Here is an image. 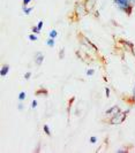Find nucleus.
I'll return each instance as SVG.
<instances>
[{
	"mask_svg": "<svg viewBox=\"0 0 135 153\" xmlns=\"http://www.w3.org/2000/svg\"><path fill=\"white\" fill-rule=\"evenodd\" d=\"M116 6L125 14L130 15L135 6V0H113Z\"/></svg>",
	"mask_w": 135,
	"mask_h": 153,
	"instance_id": "1",
	"label": "nucleus"
},
{
	"mask_svg": "<svg viewBox=\"0 0 135 153\" xmlns=\"http://www.w3.org/2000/svg\"><path fill=\"white\" fill-rule=\"evenodd\" d=\"M73 13H74L76 20H81L82 17H84V16H87L89 14V10L87 9V6H86V4H84V0H83V1L79 0V1L75 4Z\"/></svg>",
	"mask_w": 135,
	"mask_h": 153,
	"instance_id": "2",
	"label": "nucleus"
},
{
	"mask_svg": "<svg viewBox=\"0 0 135 153\" xmlns=\"http://www.w3.org/2000/svg\"><path fill=\"white\" fill-rule=\"evenodd\" d=\"M128 112H129V111H125V112L120 111L119 113H117V114H114L113 116L110 117L109 123H110V124H112V126H119V124H121V123L126 120Z\"/></svg>",
	"mask_w": 135,
	"mask_h": 153,
	"instance_id": "3",
	"label": "nucleus"
},
{
	"mask_svg": "<svg viewBox=\"0 0 135 153\" xmlns=\"http://www.w3.org/2000/svg\"><path fill=\"white\" fill-rule=\"evenodd\" d=\"M80 38V40H81V43H82L84 46H87L88 48H90V50H94L96 53H98V48H97V46L95 45L94 43H91L89 39L87 38V37H84V36H80L79 37Z\"/></svg>",
	"mask_w": 135,
	"mask_h": 153,
	"instance_id": "4",
	"label": "nucleus"
},
{
	"mask_svg": "<svg viewBox=\"0 0 135 153\" xmlns=\"http://www.w3.org/2000/svg\"><path fill=\"white\" fill-rule=\"evenodd\" d=\"M118 43H119L120 45L122 46L126 51H129L132 54H134V45H133V43L128 42V40H126V39H119Z\"/></svg>",
	"mask_w": 135,
	"mask_h": 153,
	"instance_id": "5",
	"label": "nucleus"
},
{
	"mask_svg": "<svg viewBox=\"0 0 135 153\" xmlns=\"http://www.w3.org/2000/svg\"><path fill=\"white\" fill-rule=\"evenodd\" d=\"M120 111H121V109H120L119 106H113V107L109 108V109H106V111H105V115H106V116H109V115H110V117H111V116H113L114 114L119 113Z\"/></svg>",
	"mask_w": 135,
	"mask_h": 153,
	"instance_id": "6",
	"label": "nucleus"
},
{
	"mask_svg": "<svg viewBox=\"0 0 135 153\" xmlns=\"http://www.w3.org/2000/svg\"><path fill=\"white\" fill-rule=\"evenodd\" d=\"M96 1L97 0H84V4L87 6V9L89 10V13H92V10L95 8V5H96Z\"/></svg>",
	"mask_w": 135,
	"mask_h": 153,
	"instance_id": "7",
	"label": "nucleus"
},
{
	"mask_svg": "<svg viewBox=\"0 0 135 153\" xmlns=\"http://www.w3.org/2000/svg\"><path fill=\"white\" fill-rule=\"evenodd\" d=\"M43 61H44V54L38 52L36 54V56H35V63H36V66H40L43 63Z\"/></svg>",
	"mask_w": 135,
	"mask_h": 153,
	"instance_id": "8",
	"label": "nucleus"
},
{
	"mask_svg": "<svg viewBox=\"0 0 135 153\" xmlns=\"http://www.w3.org/2000/svg\"><path fill=\"white\" fill-rule=\"evenodd\" d=\"M8 71H9V66L8 65H4L1 67V70H0V75L1 76H6L8 74Z\"/></svg>",
	"mask_w": 135,
	"mask_h": 153,
	"instance_id": "9",
	"label": "nucleus"
},
{
	"mask_svg": "<svg viewBox=\"0 0 135 153\" xmlns=\"http://www.w3.org/2000/svg\"><path fill=\"white\" fill-rule=\"evenodd\" d=\"M32 10H34V7H28V6H23L22 5V12L24 15H30Z\"/></svg>",
	"mask_w": 135,
	"mask_h": 153,
	"instance_id": "10",
	"label": "nucleus"
},
{
	"mask_svg": "<svg viewBox=\"0 0 135 153\" xmlns=\"http://www.w3.org/2000/svg\"><path fill=\"white\" fill-rule=\"evenodd\" d=\"M36 96H47V90L45 89H39L36 91Z\"/></svg>",
	"mask_w": 135,
	"mask_h": 153,
	"instance_id": "11",
	"label": "nucleus"
},
{
	"mask_svg": "<svg viewBox=\"0 0 135 153\" xmlns=\"http://www.w3.org/2000/svg\"><path fill=\"white\" fill-rule=\"evenodd\" d=\"M57 36H58V32H57V30H54V29H52V30L50 31V33H49V38L56 39Z\"/></svg>",
	"mask_w": 135,
	"mask_h": 153,
	"instance_id": "12",
	"label": "nucleus"
},
{
	"mask_svg": "<svg viewBox=\"0 0 135 153\" xmlns=\"http://www.w3.org/2000/svg\"><path fill=\"white\" fill-rule=\"evenodd\" d=\"M43 130L44 132L47 135V136H51V129H50V127H49V124H44V127H43Z\"/></svg>",
	"mask_w": 135,
	"mask_h": 153,
	"instance_id": "13",
	"label": "nucleus"
},
{
	"mask_svg": "<svg viewBox=\"0 0 135 153\" xmlns=\"http://www.w3.org/2000/svg\"><path fill=\"white\" fill-rule=\"evenodd\" d=\"M46 45L49 46V47H54L56 45V42H54V39L53 38H49L46 40Z\"/></svg>",
	"mask_w": 135,
	"mask_h": 153,
	"instance_id": "14",
	"label": "nucleus"
},
{
	"mask_svg": "<svg viewBox=\"0 0 135 153\" xmlns=\"http://www.w3.org/2000/svg\"><path fill=\"white\" fill-rule=\"evenodd\" d=\"M27 98V94H26V92H20L19 93V101H23V100Z\"/></svg>",
	"mask_w": 135,
	"mask_h": 153,
	"instance_id": "15",
	"label": "nucleus"
},
{
	"mask_svg": "<svg viewBox=\"0 0 135 153\" xmlns=\"http://www.w3.org/2000/svg\"><path fill=\"white\" fill-rule=\"evenodd\" d=\"M37 35L36 33H31V35H29V40L30 42H37Z\"/></svg>",
	"mask_w": 135,
	"mask_h": 153,
	"instance_id": "16",
	"label": "nucleus"
},
{
	"mask_svg": "<svg viewBox=\"0 0 135 153\" xmlns=\"http://www.w3.org/2000/svg\"><path fill=\"white\" fill-rule=\"evenodd\" d=\"M31 31H32V33H36V35H39V33H40V30L37 28V25L31 27Z\"/></svg>",
	"mask_w": 135,
	"mask_h": 153,
	"instance_id": "17",
	"label": "nucleus"
},
{
	"mask_svg": "<svg viewBox=\"0 0 135 153\" xmlns=\"http://www.w3.org/2000/svg\"><path fill=\"white\" fill-rule=\"evenodd\" d=\"M64 56H65V48H60L59 59H60V60H62V59H64Z\"/></svg>",
	"mask_w": 135,
	"mask_h": 153,
	"instance_id": "18",
	"label": "nucleus"
},
{
	"mask_svg": "<svg viewBox=\"0 0 135 153\" xmlns=\"http://www.w3.org/2000/svg\"><path fill=\"white\" fill-rule=\"evenodd\" d=\"M43 27H44V22L40 20V21H38V23H37V28L39 29V30L42 31V29H43Z\"/></svg>",
	"mask_w": 135,
	"mask_h": 153,
	"instance_id": "19",
	"label": "nucleus"
},
{
	"mask_svg": "<svg viewBox=\"0 0 135 153\" xmlns=\"http://www.w3.org/2000/svg\"><path fill=\"white\" fill-rule=\"evenodd\" d=\"M86 74H87V76H92V75L95 74V70H94V69H88Z\"/></svg>",
	"mask_w": 135,
	"mask_h": 153,
	"instance_id": "20",
	"label": "nucleus"
},
{
	"mask_svg": "<svg viewBox=\"0 0 135 153\" xmlns=\"http://www.w3.org/2000/svg\"><path fill=\"white\" fill-rule=\"evenodd\" d=\"M90 143H91V144H96V143H97V137H96V136H91V137H90Z\"/></svg>",
	"mask_w": 135,
	"mask_h": 153,
	"instance_id": "21",
	"label": "nucleus"
},
{
	"mask_svg": "<svg viewBox=\"0 0 135 153\" xmlns=\"http://www.w3.org/2000/svg\"><path fill=\"white\" fill-rule=\"evenodd\" d=\"M37 105H38V102L36 99H34L32 101H31V108H36L37 107Z\"/></svg>",
	"mask_w": 135,
	"mask_h": 153,
	"instance_id": "22",
	"label": "nucleus"
},
{
	"mask_svg": "<svg viewBox=\"0 0 135 153\" xmlns=\"http://www.w3.org/2000/svg\"><path fill=\"white\" fill-rule=\"evenodd\" d=\"M110 88H105V96H106V98H110Z\"/></svg>",
	"mask_w": 135,
	"mask_h": 153,
	"instance_id": "23",
	"label": "nucleus"
},
{
	"mask_svg": "<svg viewBox=\"0 0 135 153\" xmlns=\"http://www.w3.org/2000/svg\"><path fill=\"white\" fill-rule=\"evenodd\" d=\"M30 77H31V71H27V73L24 74V78L28 81V79H30Z\"/></svg>",
	"mask_w": 135,
	"mask_h": 153,
	"instance_id": "24",
	"label": "nucleus"
},
{
	"mask_svg": "<svg viewBox=\"0 0 135 153\" xmlns=\"http://www.w3.org/2000/svg\"><path fill=\"white\" fill-rule=\"evenodd\" d=\"M23 107H24V106H23L22 101H20L19 105H17V109H19V111H23Z\"/></svg>",
	"mask_w": 135,
	"mask_h": 153,
	"instance_id": "25",
	"label": "nucleus"
},
{
	"mask_svg": "<svg viewBox=\"0 0 135 153\" xmlns=\"http://www.w3.org/2000/svg\"><path fill=\"white\" fill-rule=\"evenodd\" d=\"M30 2H31V0H22V5H23V6H28Z\"/></svg>",
	"mask_w": 135,
	"mask_h": 153,
	"instance_id": "26",
	"label": "nucleus"
},
{
	"mask_svg": "<svg viewBox=\"0 0 135 153\" xmlns=\"http://www.w3.org/2000/svg\"><path fill=\"white\" fill-rule=\"evenodd\" d=\"M132 99L135 101V83H134V88H133V96H132Z\"/></svg>",
	"mask_w": 135,
	"mask_h": 153,
	"instance_id": "27",
	"label": "nucleus"
},
{
	"mask_svg": "<svg viewBox=\"0 0 135 153\" xmlns=\"http://www.w3.org/2000/svg\"><path fill=\"white\" fill-rule=\"evenodd\" d=\"M117 152L119 153V152H126V151L125 150H117Z\"/></svg>",
	"mask_w": 135,
	"mask_h": 153,
	"instance_id": "28",
	"label": "nucleus"
}]
</instances>
